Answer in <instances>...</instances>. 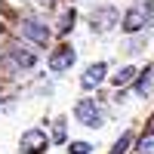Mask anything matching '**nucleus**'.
<instances>
[{
    "label": "nucleus",
    "instance_id": "f257e3e1",
    "mask_svg": "<svg viewBox=\"0 0 154 154\" xmlns=\"http://www.w3.org/2000/svg\"><path fill=\"white\" fill-rule=\"evenodd\" d=\"M148 22H151V3H139V6H133V9L123 16V25H120V28H123L126 34H136V31H142Z\"/></svg>",
    "mask_w": 154,
    "mask_h": 154
},
{
    "label": "nucleus",
    "instance_id": "f03ea898",
    "mask_svg": "<svg viewBox=\"0 0 154 154\" xmlns=\"http://www.w3.org/2000/svg\"><path fill=\"white\" fill-rule=\"evenodd\" d=\"M74 114H77V120H80L83 126H93V130L102 126V120H105V117H102V108L96 105L93 99H80L77 108H74Z\"/></svg>",
    "mask_w": 154,
    "mask_h": 154
},
{
    "label": "nucleus",
    "instance_id": "7ed1b4c3",
    "mask_svg": "<svg viewBox=\"0 0 154 154\" xmlns=\"http://www.w3.org/2000/svg\"><path fill=\"white\" fill-rule=\"evenodd\" d=\"M19 31H22V37H28V40L37 43V46H46V40H49V28L40 19H22Z\"/></svg>",
    "mask_w": 154,
    "mask_h": 154
},
{
    "label": "nucleus",
    "instance_id": "20e7f679",
    "mask_svg": "<svg viewBox=\"0 0 154 154\" xmlns=\"http://www.w3.org/2000/svg\"><path fill=\"white\" fill-rule=\"evenodd\" d=\"M46 145H49V139H46L43 130H28V133H22V142H19V148H22L25 154H40Z\"/></svg>",
    "mask_w": 154,
    "mask_h": 154
},
{
    "label": "nucleus",
    "instance_id": "39448f33",
    "mask_svg": "<svg viewBox=\"0 0 154 154\" xmlns=\"http://www.w3.org/2000/svg\"><path fill=\"white\" fill-rule=\"evenodd\" d=\"M6 56L12 59L16 68H34V62H37V53L28 49V46H22V43H9L6 46Z\"/></svg>",
    "mask_w": 154,
    "mask_h": 154
},
{
    "label": "nucleus",
    "instance_id": "423d86ee",
    "mask_svg": "<svg viewBox=\"0 0 154 154\" xmlns=\"http://www.w3.org/2000/svg\"><path fill=\"white\" fill-rule=\"evenodd\" d=\"M74 59H77V53H74L71 46H59L56 53L49 56V68H53L56 74H59V71H68V68L74 65Z\"/></svg>",
    "mask_w": 154,
    "mask_h": 154
},
{
    "label": "nucleus",
    "instance_id": "0eeeda50",
    "mask_svg": "<svg viewBox=\"0 0 154 154\" xmlns=\"http://www.w3.org/2000/svg\"><path fill=\"white\" fill-rule=\"evenodd\" d=\"M105 71H108L105 62H96V65H89V68H86V74L80 77V86H83V89H96L102 80H105Z\"/></svg>",
    "mask_w": 154,
    "mask_h": 154
},
{
    "label": "nucleus",
    "instance_id": "6e6552de",
    "mask_svg": "<svg viewBox=\"0 0 154 154\" xmlns=\"http://www.w3.org/2000/svg\"><path fill=\"white\" fill-rule=\"evenodd\" d=\"M114 22H117V9H114V6H105V9H99V12H93V28H99V31H105V28H111Z\"/></svg>",
    "mask_w": 154,
    "mask_h": 154
},
{
    "label": "nucleus",
    "instance_id": "1a4fd4ad",
    "mask_svg": "<svg viewBox=\"0 0 154 154\" xmlns=\"http://www.w3.org/2000/svg\"><path fill=\"white\" fill-rule=\"evenodd\" d=\"M133 77H136V68H130V65H126V68H120L117 74H114L111 80H114V86H123V83H130Z\"/></svg>",
    "mask_w": 154,
    "mask_h": 154
},
{
    "label": "nucleus",
    "instance_id": "9d476101",
    "mask_svg": "<svg viewBox=\"0 0 154 154\" xmlns=\"http://www.w3.org/2000/svg\"><path fill=\"white\" fill-rule=\"evenodd\" d=\"M151 74H154V68H145V71H142V77H139V83H136V93H139V96L148 93V86H151Z\"/></svg>",
    "mask_w": 154,
    "mask_h": 154
},
{
    "label": "nucleus",
    "instance_id": "9b49d317",
    "mask_svg": "<svg viewBox=\"0 0 154 154\" xmlns=\"http://www.w3.org/2000/svg\"><path fill=\"white\" fill-rule=\"evenodd\" d=\"M74 28V9H65L62 12V22H59V34H68Z\"/></svg>",
    "mask_w": 154,
    "mask_h": 154
},
{
    "label": "nucleus",
    "instance_id": "f8f14e48",
    "mask_svg": "<svg viewBox=\"0 0 154 154\" xmlns=\"http://www.w3.org/2000/svg\"><path fill=\"white\" fill-rule=\"evenodd\" d=\"M130 142H133V133H123V136L117 139V142H114V148H111L108 154H123L126 148H130Z\"/></svg>",
    "mask_w": 154,
    "mask_h": 154
},
{
    "label": "nucleus",
    "instance_id": "ddd939ff",
    "mask_svg": "<svg viewBox=\"0 0 154 154\" xmlns=\"http://www.w3.org/2000/svg\"><path fill=\"white\" fill-rule=\"evenodd\" d=\"M139 154H154V133H148V136H142L139 139V148H136Z\"/></svg>",
    "mask_w": 154,
    "mask_h": 154
},
{
    "label": "nucleus",
    "instance_id": "4468645a",
    "mask_svg": "<svg viewBox=\"0 0 154 154\" xmlns=\"http://www.w3.org/2000/svg\"><path fill=\"white\" fill-rule=\"evenodd\" d=\"M68 151H71V154H89V151H93V145H89V142H71Z\"/></svg>",
    "mask_w": 154,
    "mask_h": 154
},
{
    "label": "nucleus",
    "instance_id": "2eb2a0df",
    "mask_svg": "<svg viewBox=\"0 0 154 154\" xmlns=\"http://www.w3.org/2000/svg\"><path fill=\"white\" fill-rule=\"evenodd\" d=\"M56 142H65V120H56V130H53Z\"/></svg>",
    "mask_w": 154,
    "mask_h": 154
},
{
    "label": "nucleus",
    "instance_id": "dca6fc26",
    "mask_svg": "<svg viewBox=\"0 0 154 154\" xmlns=\"http://www.w3.org/2000/svg\"><path fill=\"white\" fill-rule=\"evenodd\" d=\"M151 133H154V117H151Z\"/></svg>",
    "mask_w": 154,
    "mask_h": 154
}]
</instances>
